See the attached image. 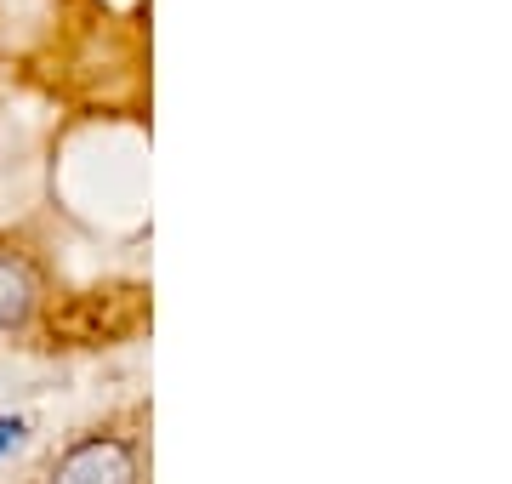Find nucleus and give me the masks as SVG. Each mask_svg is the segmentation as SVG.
Segmentation results:
<instances>
[{
    "label": "nucleus",
    "instance_id": "obj_2",
    "mask_svg": "<svg viewBox=\"0 0 512 484\" xmlns=\"http://www.w3.org/2000/svg\"><path fill=\"white\" fill-rule=\"evenodd\" d=\"M35 302H40V280L29 257L0 245V331H18L23 319L35 314Z\"/></svg>",
    "mask_w": 512,
    "mask_h": 484
},
{
    "label": "nucleus",
    "instance_id": "obj_3",
    "mask_svg": "<svg viewBox=\"0 0 512 484\" xmlns=\"http://www.w3.org/2000/svg\"><path fill=\"white\" fill-rule=\"evenodd\" d=\"M23 445V422L18 416H0V456H12Z\"/></svg>",
    "mask_w": 512,
    "mask_h": 484
},
{
    "label": "nucleus",
    "instance_id": "obj_1",
    "mask_svg": "<svg viewBox=\"0 0 512 484\" xmlns=\"http://www.w3.org/2000/svg\"><path fill=\"white\" fill-rule=\"evenodd\" d=\"M46 484H143V456L126 433H86L52 462Z\"/></svg>",
    "mask_w": 512,
    "mask_h": 484
}]
</instances>
